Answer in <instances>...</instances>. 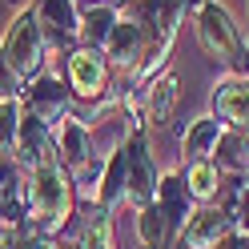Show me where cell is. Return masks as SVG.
I'll list each match as a JSON object with an SVG mask.
<instances>
[{
	"instance_id": "cell-17",
	"label": "cell",
	"mask_w": 249,
	"mask_h": 249,
	"mask_svg": "<svg viewBox=\"0 0 249 249\" xmlns=\"http://www.w3.org/2000/svg\"><path fill=\"white\" fill-rule=\"evenodd\" d=\"M137 237H141V249H165L169 225H165V213L157 209V201L137 209Z\"/></svg>"
},
{
	"instance_id": "cell-4",
	"label": "cell",
	"mask_w": 249,
	"mask_h": 249,
	"mask_svg": "<svg viewBox=\"0 0 249 249\" xmlns=\"http://www.w3.org/2000/svg\"><path fill=\"white\" fill-rule=\"evenodd\" d=\"M157 185H161V173L153 165L149 137H145V129H133L129 141H124V205H133V209L153 205Z\"/></svg>"
},
{
	"instance_id": "cell-2",
	"label": "cell",
	"mask_w": 249,
	"mask_h": 249,
	"mask_svg": "<svg viewBox=\"0 0 249 249\" xmlns=\"http://www.w3.org/2000/svg\"><path fill=\"white\" fill-rule=\"evenodd\" d=\"M0 53L8 56L12 72L20 76V81H33V76L44 69V56H49V40H44V28L36 20V12H17L4 33V44H0Z\"/></svg>"
},
{
	"instance_id": "cell-15",
	"label": "cell",
	"mask_w": 249,
	"mask_h": 249,
	"mask_svg": "<svg viewBox=\"0 0 249 249\" xmlns=\"http://www.w3.org/2000/svg\"><path fill=\"white\" fill-rule=\"evenodd\" d=\"M117 20H121V8H113V4H89V8H81V44L105 49V40H108V33H113Z\"/></svg>"
},
{
	"instance_id": "cell-14",
	"label": "cell",
	"mask_w": 249,
	"mask_h": 249,
	"mask_svg": "<svg viewBox=\"0 0 249 249\" xmlns=\"http://www.w3.org/2000/svg\"><path fill=\"white\" fill-rule=\"evenodd\" d=\"M221 133H225V121H217V117H197L189 129H185V137H181L185 161H213Z\"/></svg>"
},
{
	"instance_id": "cell-16",
	"label": "cell",
	"mask_w": 249,
	"mask_h": 249,
	"mask_svg": "<svg viewBox=\"0 0 249 249\" xmlns=\"http://www.w3.org/2000/svg\"><path fill=\"white\" fill-rule=\"evenodd\" d=\"M181 173H185V185H189L193 201H213L221 193V169L213 161H189Z\"/></svg>"
},
{
	"instance_id": "cell-19",
	"label": "cell",
	"mask_w": 249,
	"mask_h": 249,
	"mask_svg": "<svg viewBox=\"0 0 249 249\" xmlns=\"http://www.w3.org/2000/svg\"><path fill=\"white\" fill-rule=\"evenodd\" d=\"M20 92H24V81L12 72L8 56L0 53V101H20Z\"/></svg>"
},
{
	"instance_id": "cell-5",
	"label": "cell",
	"mask_w": 249,
	"mask_h": 249,
	"mask_svg": "<svg viewBox=\"0 0 249 249\" xmlns=\"http://www.w3.org/2000/svg\"><path fill=\"white\" fill-rule=\"evenodd\" d=\"M69 60V89L76 101H89V105H101L105 92H108V76H113V69H108V60L101 49H89V44H76V49L65 56Z\"/></svg>"
},
{
	"instance_id": "cell-9",
	"label": "cell",
	"mask_w": 249,
	"mask_h": 249,
	"mask_svg": "<svg viewBox=\"0 0 249 249\" xmlns=\"http://www.w3.org/2000/svg\"><path fill=\"white\" fill-rule=\"evenodd\" d=\"M157 209L165 213V225H169V241H181L185 225L193 217V193L185 185V173L181 169H169L157 185Z\"/></svg>"
},
{
	"instance_id": "cell-11",
	"label": "cell",
	"mask_w": 249,
	"mask_h": 249,
	"mask_svg": "<svg viewBox=\"0 0 249 249\" xmlns=\"http://www.w3.org/2000/svg\"><path fill=\"white\" fill-rule=\"evenodd\" d=\"M56 153H60V165L69 169H81L85 161H92L97 157V141H92V129L81 121V117H65L56 124Z\"/></svg>"
},
{
	"instance_id": "cell-3",
	"label": "cell",
	"mask_w": 249,
	"mask_h": 249,
	"mask_svg": "<svg viewBox=\"0 0 249 249\" xmlns=\"http://www.w3.org/2000/svg\"><path fill=\"white\" fill-rule=\"evenodd\" d=\"M197 40L213 60H221L229 72H241L245 60V44L237 36V24L229 20V12L217 4V0H201L197 8Z\"/></svg>"
},
{
	"instance_id": "cell-13",
	"label": "cell",
	"mask_w": 249,
	"mask_h": 249,
	"mask_svg": "<svg viewBox=\"0 0 249 249\" xmlns=\"http://www.w3.org/2000/svg\"><path fill=\"white\" fill-rule=\"evenodd\" d=\"M229 217L233 213H221V209H197L189 217V225H185L177 245H185V249H217L229 237V229H233Z\"/></svg>"
},
{
	"instance_id": "cell-12",
	"label": "cell",
	"mask_w": 249,
	"mask_h": 249,
	"mask_svg": "<svg viewBox=\"0 0 249 249\" xmlns=\"http://www.w3.org/2000/svg\"><path fill=\"white\" fill-rule=\"evenodd\" d=\"M213 117L229 129H249V76H225L213 89Z\"/></svg>"
},
{
	"instance_id": "cell-8",
	"label": "cell",
	"mask_w": 249,
	"mask_h": 249,
	"mask_svg": "<svg viewBox=\"0 0 249 249\" xmlns=\"http://www.w3.org/2000/svg\"><path fill=\"white\" fill-rule=\"evenodd\" d=\"M145 49H149V28L137 20V17H121L113 24V33L105 40V60L113 72H137L145 60Z\"/></svg>"
},
{
	"instance_id": "cell-6",
	"label": "cell",
	"mask_w": 249,
	"mask_h": 249,
	"mask_svg": "<svg viewBox=\"0 0 249 249\" xmlns=\"http://www.w3.org/2000/svg\"><path fill=\"white\" fill-rule=\"evenodd\" d=\"M24 108L33 117H40L44 124H56L69 117V101H72V89H65V81H60L56 69H40L33 81H24V92H20Z\"/></svg>"
},
{
	"instance_id": "cell-18",
	"label": "cell",
	"mask_w": 249,
	"mask_h": 249,
	"mask_svg": "<svg viewBox=\"0 0 249 249\" xmlns=\"http://www.w3.org/2000/svg\"><path fill=\"white\" fill-rule=\"evenodd\" d=\"M20 121H24V101H0V161L17 157Z\"/></svg>"
},
{
	"instance_id": "cell-20",
	"label": "cell",
	"mask_w": 249,
	"mask_h": 249,
	"mask_svg": "<svg viewBox=\"0 0 249 249\" xmlns=\"http://www.w3.org/2000/svg\"><path fill=\"white\" fill-rule=\"evenodd\" d=\"M233 217H237V229H241V237H249V185L237 193V209H233Z\"/></svg>"
},
{
	"instance_id": "cell-10",
	"label": "cell",
	"mask_w": 249,
	"mask_h": 249,
	"mask_svg": "<svg viewBox=\"0 0 249 249\" xmlns=\"http://www.w3.org/2000/svg\"><path fill=\"white\" fill-rule=\"evenodd\" d=\"M17 161H20L24 169H36V165L60 161V153H56V129H53V124H44L40 117H33L28 108H24V121H20Z\"/></svg>"
},
{
	"instance_id": "cell-1",
	"label": "cell",
	"mask_w": 249,
	"mask_h": 249,
	"mask_svg": "<svg viewBox=\"0 0 249 249\" xmlns=\"http://www.w3.org/2000/svg\"><path fill=\"white\" fill-rule=\"evenodd\" d=\"M72 205H76V189H72V177L60 161L28 169V225L36 233L56 237L69 225Z\"/></svg>"
},
{
	"instance_id": "cell-7",
	"label": "cell",
	"mask_w": 249,
	"mask_h": 249,
	"mask_svg": "<svg viewBox=\"0 0 249 249\" xmlns=\"http://www.w3.org/2000/svg\"><path fill=\"white\" fill-rule=\"evenodd\" d=\"M36 20L44 28V40L56 56H69L81 44V4L76 0H36Z\"/></svg>"
}]
</instances>
